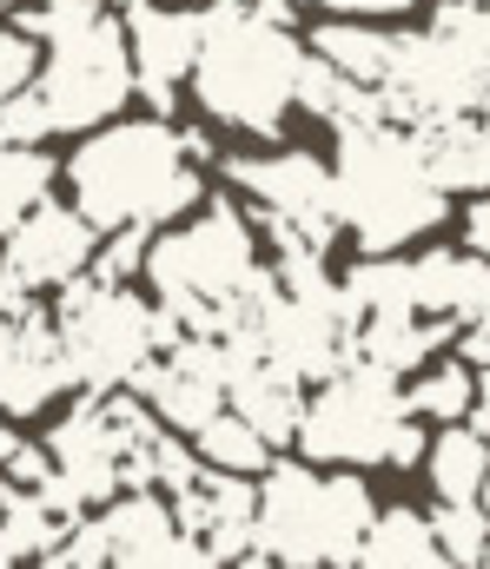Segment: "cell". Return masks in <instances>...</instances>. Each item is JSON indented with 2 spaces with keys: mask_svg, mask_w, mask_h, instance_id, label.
<instances>
[{
  "mask_svg": "<svg viewBox=\"0 0 490 569\" xmlns=\"http://www.w3.org/2000/svg\"><path fill=\"white\" fill-rule=\"evenodd\" d=\"M67 186H73V212L93 232H153L166 219L192 212L206 179L186 159V140L166 120H120L100 127L73 146L67 159Z\"/></svg>",
  "mask_w": 490,
  "mask_h": 569,
  "instance_id": "6da1fadb",
  "label": "cell"
},
{
  "mask_svg": "<svg viewBox=\"0 0 490 569\" xmlns=\"http://www.w3.org/2000/svg\"><path fill=\"white\" fill-rule=\"evenodd\" d=\"M299 40L272 27L252 0H219L206 13V53L192 67V100L206 120L272 140L286 133V113L299 107Z\"/></svg>",
  "mask_w": 490,
  "mask_h": 569,
  "instance_id": "7a4b0ae2",
  "label": "cell"
},
{
  "mask_svg": "<svg viewBox=\"0 0 490 569\" xmlns=\"http://www.w3.org/2000/svg\"><path fill=\"white\" fill-rule=\"evenodd\" d=\"M338 232L358 239V259H404V239L444 226V186L431 179L424 146L398 127L338 133Z\"/></svg>",
  "mask_w": 490,
  "mask_h": 569,
  "instance_id": "3957f363",
  "label": "cell"
},
{
  "mask_svg": "<svg viewBox=\"0 0 490 569\" xmlns=\"http://www.w3.org/2000/svg\"><path fill=\"white\" fill-rule=\"evenodd\" d=\"M53 331H60V345H67L73 385H87L93 398L127 391V385L153 365V305H140L133 291L100 284L93 272L60 291Z\"/></svg>",
  "mask_w": 490,
  "mask_h": 569,
  "instance_id": "277c9868",
  "label": "cell"
},
{
  "mask_svg": "<svg viewBox=\"0 0 490 569\" xmlns=\"http://www.w3.org/2000/svg\"><path fill=\"white\" fill-rule=\"evenodd\" d=\"M252 272H259V232L246 226V212L232 199H212L186 226L160 232L147 252V284H160V298L226 305L252 284Z\"/></svg>",
  "mask_w": 490,
  "mask_h": 569,
  "instance_id": "5b68a950",
  "label": "cell"
},
{
  "mask_svg": "<svg viewBox=\"0 0 490 569\" xmlns=\"http://www.w3.org/2000/svg\"><path fill=\"white\" fill-rule=\"evenodd\" d=\"M404 418H411L404 391L391 378L351 365L344 378H331V385L312 391V411H306V430H299V463H338V470L384 463Z\"/></svg>",
  "mask_w": 490,
  "mask_h": 569,
  "instance_id": "8992f818",
  "label": "cell"
},
{
  "mask_svg": "<svg viewBox=\"0 0 490 569\" xmlns=\"http://www.w3.org/2000/svg\"><path fill=\"white\" fill-rule=\"evenodd\" d=\"M40 100H47V113H53V127H60V133L107 127V120L133 100V53H127V27H120V20H100L93 33L47 47Z\"/></svg>",
  "mask_w": 490,
  "mask_h": 569,
  "instance_id": "52a82bcc",
  "label": "cell"
},
{
  "mask_svg": "<svg viewBox=\"0 0 490 569\" xmlns=\"http://www.w3.org/2000/svg\"><path fill=\"white\" fill-rule=\"evenodd\" d=\"M252 537L279 569H326V477L312 463L279 457L259 483Z\"/></svg>",
  "mask_w": 490,
  "mask_h": 569,
  "instance_id": "ba28073f",
  "label": "cell"
},
{
  "mask_svg": "<svg viewBox=\"0 0 490 569\" xmlns=\"http://www.w3.org/2000/svg\"><path fill=\"white\" fill-rule=\"evenodd\" d=\"M93 259H100V232L73 212V206H40L13 239H7V259H0V279L13 284V291H47V284H67L87 279L93 272Z\"/></svg>",
  "mask_w": 490,
  "mask_h": 569,
  "instance_id": "9c48e42d",
  "label": "cell"
},
{
  "mask_svg": "<svg viewBox=\"0 0 490 569\" xmlns=\"http://www.w3.org/2000/svg\"><path fill=\"white\" fill-rule=\"evenodd\" d=\"M127 53H133V87L147 100V120H166L172 87L206 53V13L199 7H133L127 13Z\"/></svg>",
  "mask_w": 490,
  "mask_h": 569,
  "instance_id": "30bf717a",
  "label": "cell"
},
{
  "mask_svg": "<svg viewBox=\"0 0 490 569\" xmlns=\"http://www.w3.org/2000/svg\"><path fill=\"white\" fill-rule=\"evenodd\" d=\"M47 457L60 463V483L80 497V510H87V503H107V497L127 490V477H120V463H127V437L113 430V418H107L100 398L73 405V411L53 425Z\"/></svg>",
  "mask_w": 490,
  "mask_h": 569,
  "instance_id": "8fae6325",
  "label": "cell"
},
{
  "mask_svg": "<svg viewBox=\"0 0 490 569\" xmlns=\"http://www.w3.org/2000/svg\"><path fill=\"white\" fill-rule=\"evenodd\" d=\"M67 385H73V365H67V345H60L53 318H47V325H27V331L13 338L7 365H0V418H7V425H13V418H33V411H47Z\"/></svg>",
  "mask_w": 490,
  "mask_h": 569,
  "instance_id": "7c38bea8",
  "label": "cell"
},
{
  "mask_svg": "<svg viewBox=\"0 0 490 569\" xmlns=\"http://www.w3.org/2000/svg\"><path fill=\"white\" fill-rule=\"evenodd\" d=\"M398 40L404 33L371 27V20H319L312 27V53L331 73H344L351 87H371V93H384L398 80Z\"/></svg>",
  "mask_w": 490,
  "mask_h": 569,
  "instance_id": "4fadbf2b",
  "label": "cell"
},
{
  "mask_svg": "<svg viewBox=\"0 0 490 569\" xmlns=\"http://www.w3.org/2000/svg\"><path fill=\"white\" fill-rule=\"evenodd\" d=\"M451 345V325L444 318H371L364 331H358V365L364 371H378V378H424V358L431 351H444Z\"/></svg>",
  "mask_w": 490,
  "mask_h": 569,
  "instance_id": "5bb4252c",
  "label": "cell"
},
{
  "mask_svg": "<svg viewBox=\"0 0 490 569\" xmlns=\"http://www.w3.org/2000/svg\"><path fill=\"white\" fill-rule=\"evenodd\" d=\"M232 411L246 418V425L259 430L272 450L279 443H299V430H306V411H312V398L286 378V371H272V365H259V371H246V378H232Z\"/></svg>",
  "mask_w": 490,
  "mask_h": 569,
  "instance_id": "9a60e30c",
  "label": "cell"
},
{
  "mask_svg": "<svg viewBox=\"0 0 490 569\" xmlns=\"http://www.w3.org/2000/svg\"><path fill=\"white\" fill-rule=\"evenodd\" d=\"M100 523H107V537H113V563L166 569L172 543H179V517H172L166 497H120Z\"/></svg>",
  "mask_w": 490,
  "mask_h": 569,
  "instance_id": "2e32d148",
  "label": "cell"
},
{
  "mask_svg": "<svg viewBox=\"0 0 490 569\" xmlns=\"http://www.w3.org/2000/svg\"><path fill=\"white\" fill-rule=\"evenodd\" d=\"M338 298L358 325L371 318H418L411 298V259H351V272L338 279Z\"/></svg>",
  "mask_w": 490,
  "mask_h": 569,
  "instance_id": "e0dca14e",
  "label": "cell"
},
{
  "mask_svg": "<svg viewBox=\"0 0 490 569\" xmlns=\"http://www.w3.org/2000/svg\"><path fill=\"white\" fill-rule=\"evenodd\" d=\"M438 563L444 557H438L431 517L391 503V510H378V523H371V537H364V550H358L351 569H438Z\"/></svg>",
  "mask_w": 490,
  "mask_h": 569,
  "instance_id": "ac0fdd59",
  "label": "cell"
},
{
  "mask_svg": "<svg viewBox=\"0 0 490 569\" xmlns=\"http://www.w3.org/2000/svg\"><path fill=\"white\" fill-rule=\"evenodd\" d=\"M424 477L438 490V503H478L490 477V443L478 430H438L431 437V457H424Z\"/></svg>",
  "mask_w": 490,
  "mask_h": 569,
  "instance_id": "d6986e66",
  "label": "cell"
},
{
  "mask_svg": "<svg viewBox=\"0 0 490 569\" xmlns=\"http://www.w3.org/2000/svg\"><path fill=\"white\" fill-rule=\"evenodd\" d=\"M192 450H199V463H206V470H219V477H246V483H252V477L266 483V470L279 463V457H272V443L246 425L239 411H226L219 425H206L199 437H192Z\"/></svg>",
  "mask_w": 490,
  "mask_h": 569,
  "instance_id": "ffe728a7",
  "label": "cell"
},
{
  "mask_svg": "<svg viewBox=\"0 0 490 569\" xmlns=\"http://www.w3.org/2000/svg\"><path fill=\"white\" fill-rule=\"evenodd\" d=\"M404 411L418 418V425H444L458 430V418H471L478 411V371L464 365V358H451V365H431L411 391H404Z\"/></svg>",
  "mask_w": 490,
  "mask_h": 569,
  "instance_id": "44dd1931",
  "label": "cell"
},
{
  "mask_svg": "<svg viewBox=\"0 0 490 569\" xmlns=\"http://www.w3.org/2000/svg\"><path fill=\"white\" fill-rule=\"evenodd\" d=\"M47 186H53V159H47V152L0 146V232H7V239L47 206Z\"/></svg>",
  "mask_w": 490,
  "mask_h": 569,
  "instance_id": "7402d4cb",
  "label": "cell"
},
{
  "mask_svg": "<svg viewBox=\"0 0 490 569\" xmlns=\"http://www.w3.org/2000/svg\"><path fill=\"white\" fill-rule=\"evenodd\" d=\"M431 537H438V557L451 569H478L490 550V517L478 503H438L431 510Z\"/></svg>",
  "mask_w": 490,
  "mask_h": 569,
  "instance_id": "603a6c76",
  "label": "cell"
},
{
  "mask_svg": "<svg viewBox=\"0 0 490 569\" xmlns=\"http://www.w3.org/2000/svg\"><path fill=\"white\" fill-rule=\"evenodd\" d=\"M107 13H100V0H33L27 13H20V33L27 40H47V47H60V40H80V33H93Z\"/></svg>",
  "mask_w": 490,
  "mask_h": 569,
  "instance_id": "cb8c5ba5",
  "label": "cell"
},
{
  "mask_svg": "<svg viewBox=\"0 0 490 569\" xmlns=\"http://www.w3.org/2000/svg\"><path fill=\"white\" fill-rule=\"evenodd\" d=\"M47 133H60V127H53V113H47L40 87H27L20 100H7V107H0V146H27V152H40Z\"/></svg>",
  "mask_w": 490,
  "mask_h": 569,
  "instance_id": "d4e9b609",
  "label": "cell"
},
{
  "mask_svg": "<svg viewBox=\"0 0 490 569\" xmlns=\"http://www.w3.org/2000/svg\"><path fill=\"white\" fill-rule=\"evenodd\" d=\"M147 252H153V239L133 226V232H113V246H100V259H93V279L113 284V291H127L133 272H147Z\"/></svg>",
  "mask_w": 490,
  "mask_h": 569,
  "instance_id": "484cf974",
  "label": "cell"
},
{
  "mask_svg": "<svg viewBox=\"0 0 490 569\" xmlns=\"http://www.w3.org/2000/svg\"><path fill=\"white\" fill-rule=\"evenodd\" d=\"M33 73H40V67H33V40H27L20 27H0V107L20 100V93L33 87Z\"/></svg>",
  "mask_w": 490,
  "mask_h": 569,
  "instance_id": "4316f807",
  "label": "cell"
},
{
  "mask_svg": "<svg viewBox=\"0 0 490 569\" xmlns=\"http://www.w3.org/2000/svg\"><path fill=\"white\" fill-rule=\"evenodd\" d=\"M27 325H47V311H40L27 291H13V284L0 279V365H7V351H13V338H20Z\"/></svg>",
  "mask_w": 490,
  "mask_h": 569,
  "instance_id": "83f0119b",
  "label": "cell"
},
{
  "mask_svg": "<svg viewBox=\"0 0 490 569\" xmlns=\"http://www.w3.org/2000/svg\"><path fill=\"white\" fill-rule=\"evenodd\" d=\"M464 252H471L478 266H490V192L464 206Z\"/></svg>",
  "mask_w": 490,
  "mask_h": 569,
  "instance_id": "f1b7e54d",
  "label": "cell"
},
{
  "mask_svg": "<svg viewBox=\"0 0 490 569\" xmlns=\"http://www.w3.org/2000/svg\"><path fill=\"white\" fill-rule=\"evenodd\" d=\"M424 457H431V437H424V425H418V418H404V430L391 437V457H384V463L411 470V463H424Z\"/></svg>",
  "mask_w": 490,
  "mask_h": 569,
  "instance_id": "f546056e",
  "label": "cell"
},
{
  "mask_svg": "<svg viewBox=\"0 0 490 569\" xmlns=\"http://www.w3.org/2000/svg\"><path fill=\"white\" fill-rule=\"evenodd\" d=\"M312 7H326L338 20H351V13H411V0H312Z\"/></svg>",
  "mask_w": 490,
  "mask_h": 569,
  "instance_id": "4dcf8cb0",
  "label": "cell"
},
{
  "mask_svg": "<svg viewBox=\"0 0 490 569\" xmlns=\"http://www.w3.org/2000/svg\"><path fill=\"white\" fill-rule=\"evenodd\" d=\"M471 430L490 443V378H478V411H471Z\"/></svg>",
  "mask_w": 490,
  "mask_h": 569,
  "instance_id": "1f68e13d",
  "label": "cell"
},
{
  "mask_svg": "<svg viewBox=\"0 0 490 569\" xmlns=\"http://www.w3.org/2000/svg\"><path fill=\"white\" fill-rule=\"evenodd\" d=\"M0 569H20V557H13V550H7V537H0Z\"/></svg>",
  "mask_w": 490,
  "mask_h": 569,
  "instance_id": "d6a6232c",
  "label": "cell"
},
{
  "mask_svg": "<svg viewBox=\"0 0 490 569\" xmlns=\"http://www.w3.org/2000/svg\"><path fill=\"white\" fill-rule=\"evenodd\" d=\"M478 510H484V517H490V477H484V497H478Z\"/></svg>",
  "mask_w": 490,
  "mask_h": 569,
  "instance_id": "836d02e7",
  "label": "cell"
},
{
  "mask_svg": "<svg viewBox=\"0 0 490 569\" xmlns=\"http://www.w3.org/2000/svg\"><path fill=\"white\" fill-rule=\"evenodd\" d=\"M127 7H160V0H127Z\"/></svg>",
  "mask_w": 490,
  "mask_h": 569,
  "instance_id": "e575fe53",
  "label": "cell"
},
{
  "mask_svg": "<svg viewBox=\"0 0 490 569\" xmlns=\"http://www.w3.org/2000/svg\"><path fill=\"white\" fill-rule=\"evenodd\" d=\"M113 569H147V563H113Z\"/></svg>",
  "mask_w": 490,
  "mask_h": 569,
  "instance_id": "d590c367",
  "label": "cell"
},
{
  "mask_svg": "<svg viewBox=\"0 0 490 569\" xmlns=\"http://www.w3.org/2000/svg\"><path fill=\"white\" fill-rule=\"evenodd\" d=\"M478 569H490V550H484V563H478Z\"/></svg>",
  "mask_w": 490,
  "mask_h": 569,
  "instance_id": "8d00e7d4",
  "label": "cell"
},
{
  "mask_svg": "<svg viewBox=\"0 0 490 569\" xmlns=\"http://www.w3.org/2000/svg\"><path fill=\"white\" fill-rule=\"evenodd\" d=\"M0 7H13V0H0Z\"/></svg>",
  "mask_w": 490,
  "mask_h": 569,
  "instance_id": "74e56055",
  "label": "cell"
},
{
  "mask_svg": "<svg viewBox=\"0 0 490 569\" xmlns=\"http://www.w3.org/2000/svg\"><path fill=\"white\" fill-rule=\"evenodd\" d=\"M478 7H490V0H478Z\"/></svg>",
  "mask_w": 490,
  "mask_h": 569,
  "instance_id": "f35d334b",
  "label": "cell"
}]
</instances>
